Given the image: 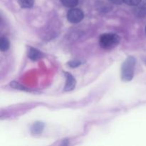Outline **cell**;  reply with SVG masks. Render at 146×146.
<instances>
[{
    "label": "cell",
    "mask_w": 146,
    "mask_h": 146,
    "mask_svg": "<svg viewBox=\"0 0 146 146\" xmlns=\"http://www.w3.org/2000/svg\"><path fill=\"white\" fill-rule=\"evenodd\" d=\"M135 59L133 56H128L121 66V78L123 81L133 79L135 71Z\"/></svg>",
    "instance_id": "obj_1"
},
{
    "label": "cell",
    "mask_w": 146,
    "mask_h": 146,
    "mask_svg": "<svg viewBox=\"0 0 146 146\" xmlns=\"http://www.w3.org/2000/svg\"><path fill=\"white\" fill-rule=\"evenodd\" d=\"M121 41V38L117 34L113 33H106L100 36L99 44L101 48L106 49H111L115 48L118 45Z\"/></svg>",
    "instance_id": "obj_2"
},
{
    "label": "cell",
    "mask_w": 146,
    "mask_h": 146,
    "mask_svg": "<svg viewBox=\"0 0 146 146\" xmlns=\"http://www.w3.org/2000/svg\"><path fill=\"white\" fill-rule=\"evenodd\" d=\"M84 12L79 9H72L67 13V19L69 22L73 24H77L82 21L84 19Z\"/></svg>",
    "instance_id": "obj_3"
},
{
    "label": "cell",
    "mask_w": 146,
    "mask_h": 146,
    "mask_svg": "<svg viewBox=\"0 0 146 146\" xmlns=\"http://www.w3.org/2000/svg\"><path fill=\"white\" fill-rule=\"evenodd\" d=\"M66 78V85L64 87V90L66 91H69L71 90L74 89L76 86V79L74 78L71 74H68V73H65Z\"/></svg>",
    "instance_id": "obj_4"
},
{
    "label": "cell",
    "mask_w": 146,
    "mask_h": 146,
    "mask_svg": "<svg viewBox=\"0 0 146 146\" xmlns=\"http://www.w3.org/2000/svg\"><path fill=\"white\" fill-rule=\"evenodd\" d=\"M28 56L30 59L36 61V60L41 58L43 56V54L41 51H38L36 48H30L28 52Z\"/></svg>",
    "instance_id": "obj_5"
},
{
    "label": "cell",
    "mask_w": 146,
    "mask_h": 146,
    "mask_svg": "<svg viewBox=\"0 0 146 146\" xmlns=\"http://www.w3.org/2000/svg\"><path fill=\"white\" fill-rule=\"evenodd\" d=\"M44 125L42 122H36L33 124L32 127H31V133L34 135H38V134L41 133V132L44 130Z\"/></svg>",
    "instance_id": "obj_6"
},
{
    "label": "cell",
    "mask_w": 146,
    "mask_h": 146,
    "mask_svg": "<svg viewBox=\"0 0 146 146\" xmlns=\"http://www.w3.org/2000/svg\"><path fill=\"white\" fill-rule=\"evenodd\" d=\"M9 48V41L6 37H1L0 41V49L1 51H6Z\"/></svg>",
    "instance_id": "obj_7"
},
{
    "label": "cell",
    "mask_w": 146,
    "mask_h": 146,
    "mask_svg": "<svg viewBox=\"0 0 146 146\" xmlns=\"http://www.w3.org/2000/svg\"><path fill=\"white\" fill-rule=\"evenodd\" d=\"M18 1L22 8H31L34 4V0H18Z\"/></svg>",
    "instance_id": "obj_8"
},
{
    "label": "cell",
    "mask_w": 146,
    "mask_h": 146,
    "mask_svg": "<svg viewBox=\"0 0 146 146\" xmlns=\"http://www.w3.org/2000/svg\"><path fill=\"white\" fill-rule=\"evenodd\" d=\"M61 2L64 6L66 7H75L78 4V0H61Z\"/></svg>",
    "instance_id": "obj_9"
},
{
    "label": "cell",
    "mask_w": 146,
    "mask_h": 146,
    "mask_svg": "<svg viewBox=\"0 0 146 146\" xmlns=\"http://www.w3.org/2000/svg\"><path fill=\"white\" fill-rule=\"evenodd\" d=\"M142 0H123V2L129 6H138L141 3Z\"/></svg>",
    "instance_id": "obj_10"
},
{
    "label": "cell",
    "mask_w": 146,
    "mask_h": 146,
    "mask_svg": "<svg viewBox=\"0 0 146 146\" xmlns=\"http://www.w3.org/2000/svg\"><path fill=\"white\" fill-rule=\"evenodd\" d=\"M81 62L78 60H74V61H71L68 63V65L70 66L72 68H76V67H78V66L81 65Z\"/></svg>",
    "instance_id": "obj_11"
},
{
    "label": "cell",
    "mask_w": 146,
    "mask_h": 146,
    "mask_svg": "<svg viewBox=\"0 0 146 146\" xmlns=\"http://www.w3.org/2000/svg\"><path fill=\"white\" fill-rule=\"evenodd\" d=\"M109 1L115 4H121L123 2V0H109Z\"/></svg>",
    "instance_id": "obj_12"
},
{
    "label": "cell",
    "mask_w": 146,
    "mask_h": 146,
    "mask_svg": "<svg viewBox=\"0 0 146 146\" xmlns=\"http://www.w3.org/2000/svg\"><path fill=\"white\" fill-rule=\"evenodd\" d=\"M144 7L146 8V0H145V1H144Z\"/></svg>",
    "instance_id": "obj_13"
},
{
    "label": "cell",
    "mask_w": 146,
    "mask_h": 146,
    "mask_svg": "<svg viewBox=\"0 0 146 146\" xmlns=\"http://www.w3.org/2000/svg\"><path fill=\"white\" fill-rule=\"evenodd\" d=\"M145 34H146V27H145Z\"/></svg>",
    "instance_id": "obj_14"
},
{
    "label": "cell",
    "mask_w": 146,
    "mask_h": 146,
    "mask_svg": "<svg viewBox=\"0 0 146 146\" xmlns=\"http://www.w3.org/2000/svg\"><path fill=\"white\" fill-rule=\"evenodd\" d=\"M145 64H146V59H145Z\"/></svg>",
    "instance_id": "obj_15"
}]
</instances>
